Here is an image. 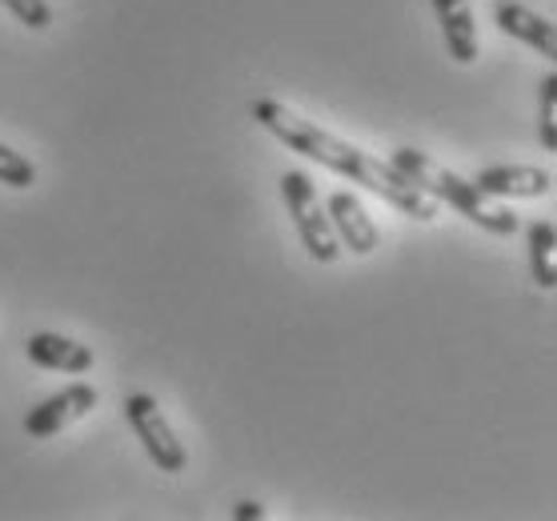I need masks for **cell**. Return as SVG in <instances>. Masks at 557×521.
<instances>
[{
    "label": "cell",
    "instance_id": "6da1fadb",
    "mask_svg": "<svg viewBox=\"0 0 557 521\" xmlns=\"http://www.w3.org/2000/svg\"><path fill=\"white\" fill-rule=\"evenodd\" d=\"M249 113H253V121L265 128L269 137H277L281 145H289L293 153L309 157V161H317L321 169H330L337 177L354 181L361 189L377 193L381 201H389L393 209H401L406 216L437 221V201H433L430 193H421L409 177H401L389 161H377V157H369L366 149H357L349 140H337L333 133L317 128L313 121L297 116L281 101H273V97H257V101L249 104Z\"/></svg>",
    "mask_w": 557,
    "mask_h": 521
},
{
    "label": "cell",
    "instance_id": "7a4b0ae2",
    "mask_svg": "<svg viewBox=\"0 0 557 521\" xmlns=\"http://www.w3.org/2000/svg\"><path fill=\"white\" fill-rule=\"evenodd\" d=\"M389 165L409 177L418 185L421 193H430L433 201H445L449 209L473 221V225H482L485 233H494V237H513L518 233V213L502 204L497 197H490L485 189H478L469 177L454 173V169L437 165L430 153H418V149H393L389 153Z\"/></svg>",
    "mask_w": 557,
    "mask_h": 521
},
{
    "label": "cell",
    "instance_id": "3957f363",
    "mask_svg": "<svg viewBox=\"0 0 557 521\" xmlns=\"http://www.w3.org/2000/svg\"><path fill=\"white\" fill-rule=\"evenodd\" d=\"M281 197H285V209H289L293 225H297V233H301V245L309 249V257L321 261V265H333L345 249H342V241H337V233H333L321 201H317L313 177L301 173V169L281 173Z\"/></svg>",
    "mask_w": 557,
    "mask_h": 521
},
{
    "label": "cell",
    "instance_id": "277c9868",
    "mask_svg": "<svg viewBox=\"0 0 557 521\" xmlns=\"http://www.w3.org/2000/svg\"><path fill=\"white\" fill-rule=\"evenodd\" d=\"M121 409H125L128 430L137 433V442L145 445V454H149L152 466L161 473H185L189 454H185V445L177 442V433L169 425L161 401L149 394H128Z\"/></svg>",
    "mask_w": 557,
    "mask_h": 521
},
{
    "label": "cell",
    "instance_id": "5b68a950",
    "mask_svg": "<svg viewBox=\"0 0 557 521\" xmlns=\"http://www.w3.org/2000/svg\"><path fill=\"white\" fill-rule=\"evenodd\" d=\"M92 409H97V389L85 382H76V385H69V389H61V394L45 397L37 409H28L25 433L33 442H45V437H57L64 425L89 418Z\"/></svg>",
    "mask_w": 557,
    "mask_h": 521
},
{
    "label": "cell",
    "instance_id": "8992f818",
    "mask_svg": "<svg viewBox=\"0 0 557 521\" xmlns=\"http://www.w3.org/2000/svg\"><path fill=\"white\" fill-rule=\"evenodd\" d=\"M325 216H330V225H333V233H337L342 249H349V253H357V257H366L377 249L381 233H377V225H373V216L366 213V204L357 201L354 193H345V189L333 193L330 201H325Z\"/></svg>",
    "mask_w": 557,
    "mask_h": 521
},
{
    "label": "cell",
    "instance_id": "52a82bcc",
    "mask_svg": "<svg viewBox=\"0 0 557 521\" xmlns=\"http://www.w3.org/2000/svg\"><path fill=\"white\" fill-rule=\"evenodd\" d=\"M473 185L497 197V201H506V197H545L554 189V173L533 165H490L473 177Z\"/></svg>",
    "mask_w": 557,
    "mask_h": 521
},
{
    "label": "cell",
    "instance_id": "ba28073f",
    "mask_svg": "<svg viewBox=\"0 0 557 521\" xmlns=\"http://www.w3.org/2000/svg\"><path fill=\"white\" fill-rule=\"evenodd\" d=\"M25 353L33 365L52 369V373H89L92 369L89 345L61 337V333H33L25 342Z\"/></svg>",
    "mask_w": 557,
    "mask_h": 521
},
{
    "label": "cell",
    "instance_id": "9c48e42d",
    "mask_svg": "<svg viewBox=\"0 0 557 521\" xmlns=\"http://www.w3.org/2000/svg\"><path fill=\"white\" fill-rule=\"evenodd\" d=\"M497 28H502L506 37L521 40V45H530L533 52H542L545 61H554V57H557V33H554V21H545V16L530 13L525 4H513V0H502V4H497Z\"/></svg>",
    "mask_w": 557,
    "mask_h": 521
},
{
    "label": "cell",
    "instance_id": "30bf717a",
    "mask_svg": "<svg viewBox=\"0 0 557 521\" xmlns=\"http://www.w3.org/2000/svg\"><path fill=\"white\" fill-rule=\"evenodd\" d=\"M433 13H437L449 57L457 64L478 61V25H473V13H469V0H433Z\"/></svg>",
    "mask_w": 557,
    "mask_h": 521
},
{
    "label": "cell",
    "instance_id": "8fae6325",
    "mask_svg": "<svg viewBox=\"0 0 557 521\" xmlns=\"http://www.w3.org/2000/svg\"><path fill=\"white\" fill-rule=\"evenodd\" d=\"M525 237H530L533 285L554 289V285H557V230H554V221H533Z\"/></svg>",
    "mask_w": 557,
    "mask_h": 521
},
{
    "label": "cell",
    "instance_id": "7c38bea8",
    "mask_svg": "<svg viewBox=\"0 0 557 521\" xmlns=\"http://www.w3.org/2000/svg\"><path fill=\"white\" fill-rule=\"evenodd\" d=\"M557 73H545L542 80V113H537V140H542L545 153H557Z\"/></svg>",
    "mask_w": 557,
    "mask_h": 521
},
{
    "label": "cell",
    "instance_id": "4fadbf2b",
    "mask_svg": "<svg viewBox=\"0 0 557 521\" xmlns=\"http://www.w3.org/2000/svg\"><path fill=\"white\" fill-rule=\"evenodd\" d=\"M37 181V165L21 157L16 149L9 145H0V185H9V189H28Z\"/></svg>",
    "mask_w": 557,
    "mask_h": 521
},
{
    "label": "cell",
    "instance_id": "5bb4252c",
    "mask_svg": "<svg viewBox=\"0 0 557 521\" xmlns=\"http://www.w3.org/2000/svg\"><path fill=\"white\" fill-rule=\"evenodd\" d=\"M9 13L21 21V25H28V28H49L52 25V9H49V0H0Z\"/></svg>",
    "mask_w": 557,
    "mask_h": 521
},
{
    "label": "cell",
    "instance_id": "9a60e30c",
    "mask_svg": "<svg viewBox=\"0 0 557 521\" xmlns=\"http://www.w3.org/2000/svg\"><path fill=\"white\" fill-rule=\"evenodd\" d=\"M233 518H237V521L265 518V506H261V501H237V506H233Z\"/></svg>",
    "mask_w": 557,
    "mask_h": 521
}]
</instances>
